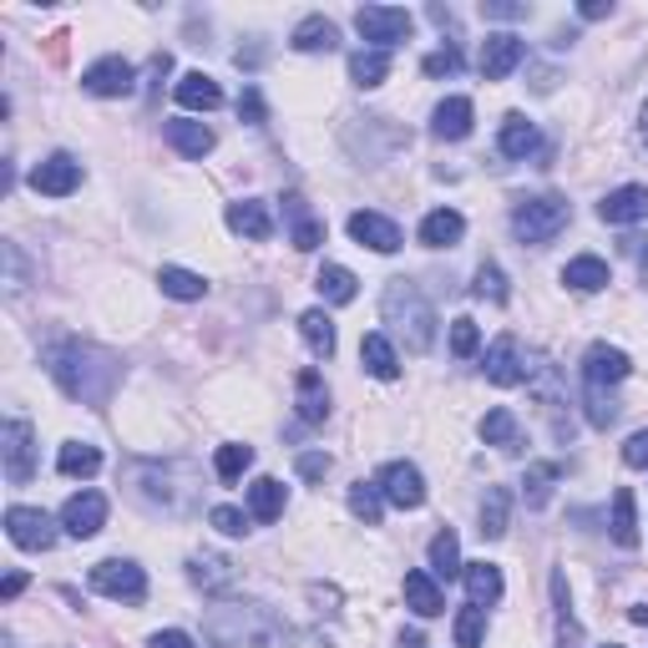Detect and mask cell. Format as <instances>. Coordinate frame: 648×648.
<instances>
[{
	"instance_id": "cell-48",
	"label": "cell",
	"mask_w": 648,
	"mask_h": 648,
	"mask_svg": "<svg viewBox=\"0 0 648 648\" xmlns=\"http://www.w3.org/2000/svg\"><path fill=\"white\" fill-rule=\"evenodd\" d=\"M471 289H477V300H492V304H506V300H512V289H506V274H502L497 264H481V269H477V284H471Z\"/></svg>"
},
{
	"instance_id": "cell-40",
	"label": "cell",
	"mask_w": 648,
	"mask_h": 648,
	"mask_svg": "<svg viewBox=\"0 0 648 648\" xmlns=\"http://www.w3.org/2000/svg\"><path fill=\"white\" fill-rule=\"evenodd\" d=\"M56 471L61 477H96V471H102V451L86 441H66L56 451Z\"/></svg>"
},
{
	"instance_id": "cell-51",
	"label": "cell",
	"mask_w": 648,
	"mask_h": 648,
	"mask_svg": "<svg viewBox=\"0 0 648 648\" xmlns=\"http://www.w3.org/2000/svg\"><path fill=\"white\" fill-rule=\"evenodd\" d=\"M208 522H213V527L223 532V537H243L253 516H249V512H239V506H213V512H208Z\"/></svg>"
},
{
	"instance_id": "cell-34",
	"label": "cell",
	"mask_w": 648,
	"mask_h": 648,
	"mask_svg": "<svg viewBox=\"0 0 648 648\" xmlns=\"http://www.w3.org/2000/svg\"><path fill=\"white\" fill-rule=\"evenodd\" d=\"M426 557H431V577H461L467 573V563H461V542L451 527H441L431 537V547H426Z\"/></svg>"
},
{
	"instance_id": "cell-38",
	"label": "cell",
	"mask_w": 648,
	"mask_h": 648,
	"mask_svg": "<svg viewBox=\"0 0 648 648\" xmlns=\"http://www.w3.org/2000/svg\"><path fill=\"white\" fill-rule=\"evenodd\" d=\"M300 335H304V345H310L320 360L335 355V320H330L324 310H304L300 314Z\"/></svg>"
},
{
	"instance_id": "cell-13",
	"label": "cell",
	"mask_w": 648,
	"mask_h": 648,
	"mask_svg": "<svg viewBox=\"0 0 648 648\" xmlns=\"http://www.w3.org/2000/svg\"><path fill=\"white\" fill-rule=\"evenodd\" d=\"M481 370H487V380H492V385L512 390V385L527 380V355H522V345H516L512 335H502V339H492V349H487Z\"/></svg>"
},
{
	"instance_id": "cell-62",
	"label": "cell",
	"mask_w": 648,
	"mask_h": 648,
	"mask_svg": "<svg viewBox=\"0 0 648 648\" xmlns=\"http://www.w3.org/2000/svg\"><path fill=\"white\" fill-rule=\"evenodd\" d=\"M628 618H634L638 628H648V603H634V608H628Z\"/></svg>"
},
{
	"instance_id": "cell-33",
	"label": "cell",
	"mask_w": 648,
	"mask_h": 648,
	"mask_svg": "<svg viewBox=\"0 0 648 648\" xmlns=\"http://www.w3.org/2000/svg\"><path fill=\"white\" fill-rule=\"evenodd\" d=\"M406 608L416 613V618H436V613L446 608V598H441V588H436V577L431 573H406Z\"/></svg>"
},
{
	"instance_id": "cell-63",
	"label": "cell",
	"mask_w": 648,
	"mask_h": 648,
	"mask_svg": "<svg viewBox=\"0 0 648 648\" xmlns=\"http://www.w3.org/2000/svg\"><path fill=\"white\" fill-rule=\"evenodd\" d=\"M638 127H644V143H648V102H644V117H638Z\"/></svg>"
},
{
	"instance_id": "cell-41",
	"label": "cell",
	"mask_w": 648,
	"mask_h": 648,
	"mask_svg": "<svg viewBox=\"0 0 648 648\" xmlns=\"http://www.w3.org/2000/svg\"><path fill=\"white\" fill-rule=\"evenodd\" d=\"M385 76H390V51H355V56H349V82L355 86L370 92V86H380Z\"/></svg>"
},
{
	"instance_id": "cell-7",
	"label": "cell",
	"mask_w": 648,
	"mask_h": 648,
	"mask_svg": "<svg viewBox=\"0 0 648 648\" xmlns=\"http://www.w3.org/2000/svg\"><path fill=\"white\" fill-rule=\"evenodd\" d=\"M410 11H400V6H360L355 11V31H360L365 41H370V51H390L400 46V41L410 36Z\"/></svg>"
},
{
	"instance_id": "cell-46",
	"label": "cell",
	"mask_w": 648,
	"mask_h": 648,
	"mask_svg": "<svg viewBox=\"0 0 648 648\" xmlns=\"http://www.w3.org/2000/svg\"><path fill=\"white\" fill-rule=\"evenodd\" d=\"M253 467V446H243V441H229V446H218V457H213V471L223 481H239L243 471Z\"/></svg>"
},
{
	"instance_id": "cell-17",
	"label": "cell",
	"mask_w": 648,
	"mask_h": 648,
	"mask_svg": "<svg viewBox=\"0 0 648 648\" xmlns=\"http://www.w3.org/2000/svg\"><path fill=\"white\" fill-rule=\"evenodd\" d=\"M522 56H527V41L512 36V31H497V36H487V46H481V76H487V82H502V76H512L516 66H522Z\"/></svg>"
},
{
	"instance_id": "cell-10",
	"label": "cell",
	"mask_w": 648,
	"mask_h": 648,
	"mask_svg": "<svg viewBox=\"0 0 648 648\" xmlns=\"http://www.w3.org/2000/svg\"><path fill=\"white\" fill-rule=\"evenodd\" d=\"M31 188H36L41 198H72V192L82 188V163H76L72 153H51L46 163L31 168Z\"/></svg>"
},
{
	"instance_id": "cell-36",
	"label": "cell",
	"mask_w": 648,
	"mask_h": 648,
	"mask_svg": "<svg viewBox=\"0 0 648 648\" xmlns=\"http://www.w3.org/2000/svg\"><path fill=\"white\" fill-rule=\"evenodd\" d=\"M314 289H320L330 304H355V294H360V279L349 274L345 264H324L320 274H314Z\"/></svg>"
},
{
	"instance_id": "cell-39",
	"label": "cell",
	"mask_w": 648,
	"mask_h": 648,
	"mask_svg": "<svg viewBox=\"0 0 648 648\" xmlns=\"http://www.w3.org/2000/svg\"><path fill=\"white\" fill-rule=\"evenodd\" d=\"M284 203H289V218H294V233H289V239H294V249H300V253H314V249L324 243V223L304 213V198H300V192H289Z\"/></svg>"
},
{
	"instance_id": "cell-55",
	"label": "cell",
	"mask_w": 648,
	"mask_h": 648,
	"mask_svg": "<svg viewBox=\"0 0 648 648\" xmlns=\"http://www.w3.org/2000/svg\"><path fill=\"white\" fill-rule=\"evenodd\" d=\"M481 15L487 21H522L527 6H516V0H481Z\"/></svg>"
},
{
	"instance_id": "cell-56",
	"label": "cell",
	"mask_w": 648,
	"mask_h": 648,
	"mask_svg": "<svg viewBox=\"0 0 648 648\" xmlns=\"http://www.w3.org/2000/svg\"><path fill=\"white\" fill-rule=\"evenodd\" d=\"M624 467H634V471L648 467V431H634L624 441Z\"/></svg>"
},
{
	"instance_id": "cell-27",
	"label": "cell",
	"mask_w": 648,
	"mask_h": 648,
	"mask_svg": "<svg viewBox=\"0 0 648 648\" xmlns=\"http://www.w3.org/2000/svg\"><path fill=\"white\" fill-rule=\"evenodd\" d=\"M563 284L573 294H598V289H608V264H603L598 253H577V259H567Z\"/></svg>"
},
{
	"instance_id": "cell-31",
	"label": "cell",
	"mask_w": 648,
	"mask_h": 648,
	"mask_svg": "<svg viewBox=\"0 0 648 648\" xmlns=\"http://www.w3.org/2000/svg\"><path fill=\"white\" fill-rule=\"evenodd\" d=\"M294 390H300V400H294V406H300V420H304V426H320V420L330 416V390H324V375L320 370H300V385H294Z\"/></svg>"
},
{
	"instance_id": "cell-15",
	"label": "cell",
	"mask_w": 648,
	"mask_h": 648,
	"mask_svg": "<svg viewBox=\"0 0 648 648\" xmlns=\"http://www.w3.org/2000/svg\"><path fill=\"white\" fill-rule=\"evenodd\" d=\"M598 218H603V223H613V229L644 223V218H648V188H644V182H624V188H613L608 198L598 203Z\"/></svg>"
},
{
	"instance_id": "cell-8",
	"label": "cell",
	"mask_w": 648,
	"mask_h": 648,
	"mask_svg": "<svg viewBox=\"0 0 648 648\" xmlns=\"http://www.w3.org/2000/svg\"><path fill=\"white\" fill-rule=\"evenodd\" d=\"M6 537L21 553H51L56 547V522L41 506H6Z\"/></svg>"
},
{
	"instance_id": "cell-52",
	"label": "cell",
	"mask_w": 648,
	"mask_h": 648,
	"mask_svg": "<svg viewBox=\"0 0 648 648\" xmlns=\"http://www.w3.org/2000/svg\"><path fill=\"white\" fill-rule=\"evenodd\" d=\"M420 72H426V76H457V72H461V51H457V46L431 51V56L420 61Z\"/></svg>"
},
{
	"instance_id": "cell-4",
	"label": "cell",
	"mask_w": 648,
	"mask_h": 648,
	"mask_svg": "<svg viewBox=\"0 0 648 648\" xmlns=\"http://www.w3.org/2000/svg\"><path fill=\"white\" fill-rule=\"evenodd\" d=\"M567 218H573L567 198H557V192H542V198H527V203L512 208V233L522 243H553L557 233L567 229Z\"/></svg>"
},
{
	"instance_id": "cell-64",
	"label": "cell",
	"mask_w": 648,
	"mask_h": 648,
	"mask_svg": "<svg viewBox=\"0 0 648 648\" xmlns=\"http://www.w3.org/2000/svg\"><path fill=\"white\" fill-rule=\"evenodd\" d=\"M603 648H618V644H603Z\"/></svg>"
},
{
	"instance_id": "cell-53",
	"label": "cell",
	"mask_w": 648,
	"mask_h": 648,
	"mask_svg": "<svg viewBox=\"0 0 648 648\" xmlns=\"http://www.w3.org/2000/svg\"><path fill=\"white\" fill-rule=\"evenodd\" d=\"M0 253H6V294H21V289H25V259H21V249L6 239V243H0Z\"/></svg>"
},
{
	"instance_id": "cell-32",
	"label": "cell",
	"mask_w": 648,
	"mask_h": 648,
	"mask_svg": "<svg viewBox=\"0 0 648 648\" xmlns=\"http://www.w3.org/2000/svg\"><path fill=\"white\" fill-rule=\"evenodd\" d=\"M506 522H512V492L506 487H487V497H481V537L497 542L506 537Z\"/></svg>"
},
{
	"instance_id": "cell-54",
	"label": "cell",
	"mask_w": 648,
	"mask_h": 648,
	"mask_svg": "<svg viewBox=\"0 0 648 648\" xmlns=\"http://www.w3.org/2000/svg\"><path fill=\"white\" fill-rule=\"evenodd\" d=\"M239 117L249 122V127H264V96H259V86H243V96H239Z\"/></svg>"
},
{
	"instance_id": "cell-50",
	"label": "cell",
	"mask_w": 648,
	"mask_h": 648,
	"mask_svg": "<svg viewBox=\"0 0 648 648\" xmlns=\"http://www.w3.org/2000/svg\"><path fill=\"white\" fill-rule=\"evenodd\" d=\"M477 349H481V330H477V320H467V314H461V320H451V355L471 360Z\"/></svg>"
},
{
	"instance_id": "cell-58",
	"label": "cell",
	"mask_w": 648,
	"mask_h": 648,
	"mask_svg": "<svg viewBox=\"0 0 648 648\" xmlns=\"http://www.w3.org/2000/svg\"><path fill=\"white\" fill-rule=\"evenodd\" d=\"M147 648H198V644H192V634H182V628H163V634H153Z\"/></svg>"
},
{
	"instance_id": "cell-1",
	"label": "cell",
	"mask_w": 648,
	"mask_h": 648,
	"mask_svg": "<svg viewBox=\"0 0 648 648\" xmlns=\"http://www.w3.org/2000/svg\"><path fill=\"white\" fill-rule=\"evenodd\" d=\"M46 370L66 396L92 406V410L107 406V400L117 396V385H122V360L102 345H86V339H61V345H51Z\"/></svg>"
},
{
	"instance_id": "cell-11",
	"label": "cell",
	"mask_w": 648,
	"mask_h": 648,
	"mask_svg": "<svg viewBox=\"0 0 648 648\" xmlns=\"http://www.w3.org/2000/svg\"><path fill=\"white\" fill-rule=\"evenodd\" d=\"M102 522H107V497L102 492H76V497H66V506H61V532L76 537V542L96 537Z\"/></svg>"
},
{
	"instance_id": "cell-19",
	"label": "cell",
	"mask_w": 648,
	"mask_h": 648,
	"mask_svg": "<svg viewBox=\"0 0 648 648\" xmlns=\"http://www.w3.org/2000/svg\"><path fill=\"white\" fill-rule=\"evenodd\" d=\"M188 577H192V588H203V593H229L239 583V567L223 553H198L188 563Z\"/></svg>"
},
{
	"instance_id": "cell-22",
	"label": "cell",
	"mask_w": 648,
	"mask_h": 648,
	"mask_svg": "<svg viewBox=\"0 0 648 648\" xmlns=\"http://www.w3.org/2000/svg\"><path fill=\"white\" fill-rule=\"evenodd\" d=\"M173 96H178V107H188V112H218L223 107V86L203 72H188L178 86H173Z\"/></svg>"
},
{
	"instance_id": "cell-44",
	"label": "cell",
	"mask_w": 648,
	"mask_h": 648,
	"mask_svg": "<svg viewBox=\"0 0 648 648\" xmlns=\"http://www.w3.org/2000/svg\"><path fill=\"white\" fill-rule=\"evenodd\" d=\"M349 512L360 516L365 527H380V516H385L380 487H375V481H355V487H349Z\"/></svg>"
},
{
	"instance_id": "cell-47",
	"label": "cell",
	"mask_w": 648,
	"mask_h": 648,
	"mask_svg": "<svg viewBox=\"0 0 648 648\" xmlns=\"http://www.w3.org/2000/svg\"><path fill=\"white\" fill-rule=\"evenodd\" d=\"M481 644H487V608L467 603L457 613V648H481Z\"/></svg>"
},
{
	"instance_id": "cell-59",
	"label": "cell",
	"mask_w": 648,
	"mask_h": 648,
	"mask_svg": "<svg viewBox=\"0 0 648 648\" xmlns=\"http://www.w3.org/2000/svg\"><path fill=\"white\" fill-rule=\"evenodd\" d=\"M577 15H583V21H603V15H613V0H583Z\"/></svg>"
},
{
	"instance_id": "cell-3",
	"label": "cell",
	"mask_w": 648,
	"mask_h": 648,
	"mask_svg": "<svg viewBox=\"0 0 648 648\" xmlns=\"http://www.w3.org/2000/svg\"><path fill=\"white\" fill-rule=\"evenodd\" d=\"M380 320L390 324V330L406 339V349H416V355H426V349L436 345V310H431V300L420 294V284H410V279H390V284H385Z\"/></svg>"
},
{
	"instance_id": "cell-14",
	"label": "cell",
	"mask_w": 648,
	"mask_h": 648,
	"mask_svg": "<svg viewBox=\"0 0 648 648\" xmlns=\"http://www.w3.org/2000/svg\"><path fill=\"white\" fill-rule=\"evenodd\" d=\"M628 375H634V360H628L624 349L618 345H588V355H583V380L588 385H603V390H608V385H624Z\"/></svg>"
},
{
	"instance_id": "cell-5",
	"label": "cell",
	"mask_w": 648,
	"mask_h": 648,
	"mask_svg": "<svg viewBox=\"0 0 648 648\" xmlns=\"http://www.w3.org/2000/svg\"><path fill=\"white\" fill-rule=\"evenodd\" d=\"M0 467H6L11 487H25L36 477V431H31V420L11 416L0 426Z\"/></svg>"
},
{
	"instance_id": "cell-9",
	"label": "cell",
	"mask_w": 648,
	"mask_h": 648,
	"mask_svg": "<svg viewBox=\"0 0 648 648\" xmlns=\"http://www.w3.org/2000/svg\"><path fill=\"white\" fill-rule=\"evenodd\" d=\"M375 487H380V497L390 506H400V512L426 506V477H420L416 461H385L380 477H375Z\"/></svg>"
},
{
	"instance_id": "cell-45",
	"label": "cell",
	"mask_w": 648,
	"mask_h": 648,
	"mask_svg": "<svg viewBox=\"0 0 648 648\" xmlns=\"http://www.w3.org/2000/svg\"><path fill=\"white\" fill-rule=\"evenodd\" d=\"M477 436L487 446H516V416L506 406H497V410H487V416H481V426H477Z\"/></svg>"
},
{
	"instance_id": "cell-25",
	"label": "cell",
	"mask_w": 648,
	"mask_h": 648,
	"mask_svg": "<svg viewBox=\"0 0 648 648\" xmlns=\"http://www.w3.org/2000/svg\"><path fill=\"white\" fill-rule=\"evenodd\" d=\"M461 233H467V218L457 208H436V213L420 218V243L426 249H451V243H461Z\"/></svg>"
},
{
	"instance_id": "cell-60",
	"label": "cell",
	"mask_w": 648,
	"mask_h": 648,
	"mask_svg": "<svg viewBox=\"0 0 648 648\" xmlns=\"http://www.w3.org/2000/svg\"><path fill=\"white\" fill-rule=\"evenodd\" d=\"M21 588H25V573H11L6 583H0V598L11 603V598H21Z\"/></svg>"
},
{
	"instance_id": "cell-6",
	"label": "cell",
	"mask_w": 648,
	"mask_h": 648,
	"mask_svg": "<svg viewBox=\"0 0 648 648\" xmlns=\"http://www.w3.org/2000/svg\"><path fill=\"white\" fill-rule=\"evenodd\" d=\"M92 588L112 603H143L147 598V573L133 557H107L92 567Z\"/></svg>"
},
{
	"instance_id": "cell-2",
	"label": "cell",
	"mask_w": 648,
	"mask_h": 648,
	"mask_svg": "<svg viewBox=\"0 0 648 648\" xmlns=\"http://www.w3.org/2000/svg\"><path fill=\"white\" fill-rule=\"evenodd\" d=\"M203 634L218 648H289V624H279L264 603H218L208 608Z\"/></svg>"
},
{
	"instance_id": "cell-49",
	"label": "cell",
	"mask_w": 648,
	"mask_h": 648,
	"mask_svg": "<svg viewBox=\"0 0 648 648\" xmlns=\"http://www.w3.org/2000/svg\"><path fill=\"white\" fill-rule=\"evenodd\" d=\"M613 420H618V400H613V390H603V385H588V426L608 431Z\"/></svg>"
},
{
	"instance_id": "cell-28",
	"label": "cell",
	"mask_w": 648,
	"mask_h": 648,
	"mask_svg": "<svg viewBox=\"0 0 648 648\" xmlns=\"http://www.w3.org/2000/svg\"><path fill=\"white\" fill-rule=\"evenodd\" d=\"M461 583H467V598L477 603V608H492L497 598H502V567L497 563H467V573H461Z\"/></svg>"
},
{
	"instance_id": "cell-29",
	"label": "cell",
	"mask_w": 648,
	"mask_h": 648,
	"mask_svg": "<svg viewBox=\"0 0 648 648\" xmlns=\"http://www.w3.org/2000/svg\"><path fill=\"white\" fill-rule=\"evenodd\" d=\"M360 365L375 375V380H396V375H400V355H396V345H390V335H380V330H375V335H365L360 339Z\"/></svg>"
},
{
	"instance_id": "cell-23",
	"label": "cell",
	"mask_w": 648,
	"mask_h": 648,
	"mask_svg": "<svg viewBox=\"0 0 648 648\" xmlns=\"http://www.w3.org/2000/svg\"><path fill=\"white\" fill-rule=\"evenodd\" d=\"M289 506V487L279 477H259L249 487V516L253 522H279Z\"/></svg>"
},
{
	"instance_id": "cell-37",
	"label": "cell",
	"mask_w": 648,
	"mask_h": 648,
	"mask_svg": "<svg viewBox=\"0 0 648 648\" xmlns=\"http://www.w3.org/2000/svg\"><path fill=\"white\" fill-rule=\"evenodd\" d=\"M557 481H563V467H557V461H532L527 477H522V497H527L532 512H537V506H547V497H553Z\"/></svg>"
},
{
	"instance_id": "cell-12",
	"label": "cell",
	"mask_w": 648,
	"mask_h": 648,
	"mask_svg": "<svg viewBox=\"0 0 648 648\" xmlns=\"http://www.w3.org/2000/svg\"><path fill=\"white\" fill-rule=\"evenodd\" d=\"M133 86H137V66L122 56H102L82 72V92L92 96H133Z\"/></svg>"
},
{
	"instance_id": "cell-43",
	"label": "cell",
	"mask_w": 648,
	"mask_h": 648,
	"mask_svg": "<svg viewBox=\"0 0 648 648\" xmlns=\"http://www.w3.org/2000/svg\"><path fill=\"white\" fill-rule=\"evenodd\" d=\"M553 603H557V648H577V644H583V628H577V618H573L563 573H553Z\"/></svg>"
},
{
	"instance_id": "cell-24",
	"label": "cell",
	"mask_w": 648,
	"mask_h": 648,
	"mask_svg": "<svg viewBox=\"0 0 648 648\" xmlns=\"http://www.w3.org/2000/svg\"><path fill=\"white\" fill-rule=\"evenodd\" d=\"M289 46L304 51V56H314V51H335L339 46V25L330 21V15H304V21L294 25Z\"/></svg>"
},
{
	"instance_id": "cell-16",
	"label": "cell",
	"mask_w": 648,
	"mask_h": 648,
	"mask_svg": "<svg viewBox=\"0 0 648 648\" xmlns=\"http://www.w3.org/2000/svg\"><path fill=\"white\" fill-rule=\"evenodd\" d=\"M349 239L360 243V249H375V253H396L400 249V229L390 223L385 213H375V208H360V213H349Z\"/></svg>"
},
{
	"instance_id": "cell-61",
	"label": "cell",
	"mask_w": 648,
	"mask_h": 648,
	"mask_svg": "<svg viewBox=\"0 0 648 648\" xmlns=\"http://www.w3.org/2000/svg\"><path fill=\"white\" fill-rule=\"evenodd\" d=\"M396 648H426V638H420L416 628H410V634H400V638H396Z\"/></svg>"
},
{
	"instance_id": "cell-21",
	"label": "cell",
	"mask_w": 648,
	"mask_h": 648,
	"mask_svg": "<svg viewBox=\"0 0 648 648\" xmlns=\"http://www.w3.org/2000/svg\"><path fill=\"white\" fill-rule=\"evenodd\" d=\"M471 102L467 96H446L441 107L431 112V137H441V143H461V137L471 133Z\"/></svg>"
},
{
	"instance_id": "cell-18",
	"label": "cell",
	"mask_w": 648,
	"mask_h": 648,
	"mask_svg": "<svg viewBox=\"0 0 648 648\" xmlns=\"http://www.w3.org/2000/svg\"><path fill=\"white\" fill-rule=\"evenodd\" d=\"M163 137H168V147L178 157H192V163H203L208 153H213V127L208 122H192V117H173L168 127H163Z\"/></svg>"
},
{
	"instance_id": "cell-20",
	"label": "cell",
	"mask_w": 648,
	"mask_h": 648,
	"mask_svg": "<svg viewBox=\"0 0 648 648\" xmlns=\"http://www.w3.org/2000/svg\"><path fill=\"white\" fill-rule=\"evenodd\" d=\"M223 223H229V229L239 233V239H253V243H264L269 233H274V218H269V203H259V198H239V203H229Z\"/></svg>"
},
{
	"instance_id": "cell-26",
	"label": "cell",
	"mask_w": 648,
	"mask_h": 648,
	"mask_svg": "<svg viewBox=\"0 0 648 648\" xmlns=\"http://www.w3.org/2000/svg\"><path fill=\"white\" fill-rule=\"evenodd\" d=\"M497 147H502L506 157H516V163H527V157L542 147L537 122H527V117H522V112H512V117L502 122V137H497Z\"/></svg>"
},
{
	"instance_id": "cell-57",
	"label": "cell",
	"mask_w": 648,
	"mask_h": 648,
	"mask_svg": "<svg viewBox=\"0 0 648 648\" xmlns=\"http://www.w3.org/2000/svg\"><path fill=\"white\" fill-rule=\"evenodd\" d=\"M324 471H330V457H324V451H304L300 457V477L304 481H320Z\"/></svg>"
},
{
	"instance_id": "cell-42",
	"label": "cell",
	"mask_w": 648,
	"mask_h": 648,
	"mask_svg": "<svg viewBox=\"0 0 648 648\" xmlns=\"http://www.w3.org/2000/svg\"><path fill=\"white\" fill-rule=\"evenodd\" d=\"M613 542L618 547H638V512H634V492L628 487L613 492Z\"/></svg>"
},
{
	"instance_id": "cell-35",
	"label": "cell",
	"mask_w": 648,
	"mask_h": 648,
	"mask_svg": "<svg viewBox=\"0 0 648 648\" xmlns=\"http://www.w3.org/2000/svg\"><path fill=\"white\" fill-rule=\"evenodd\" d=\"M157 289H163L168 300H178V304H192V300H203V294H208V279H203V274H192V269L168 264L163 274H157Z\"/></svg>"
},
{
	"instance_id": "cell-30",
	"label": "cell",
	"mask_w": 648,
	"mask_h": 648,
	"mask_svg": "<svg viewBox=\"0 0 648 648\" xmlns=\"http://www.w3.org/2000/svg\"><path fill=\"white\" fill-rule=\"evenodd\" d=\"M527 390L542 400V406H563V380H557V365L542 355V349H532L527 355Z\"/></svg>"
}]
</instances>
